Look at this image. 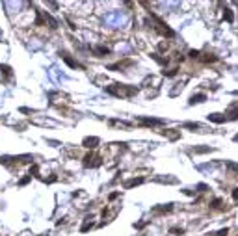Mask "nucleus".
<instances>
[{"label": "nucleus", "instance_id": "nucleus-4", "mask_svg": "<svg viewBox=\"0 0 238 236\" xmlns=\"http://www.w3.org/2000/svg\"><path fill=\"white\" fill-rule=\"evenodd\" d=\"M143 180L141 179H136V180H130V182H126V188H130V186H136V184H141Z\"/></svg>", "mask_w": 238, "mask_h": 236}, {"label": "nucleus", "instance_id": "nucleus-2", "mask_svg": "<svg viewBox=\"0 0 238 236\" xmlns=\"http://www.w3.org/2000/svg\"><path fill=\"white\" fill-rule=\"evenodd\" d=\"M162 121H158V119H143V125H160Z\"/></svg>", "mask_w": 238, "mask_h": 236}, {"label": "nucleus", "instance_id": "nucleus-6", "mask_svg": "<svg viewBox=\"0 0 238 236\" xmlns=\"http://www.w3.org/2000/svg\"><path fill=\"white\" fill-rule=\"evenodd\" d=\"M2 71H4V73H6V74H11V69H9V67H6V65H4V67H2Z\"/></svg>", "mask_w": 238, "mask_h": 236}, {"label": "nucleus", "instance_id": "nucleus-1", "mask_svg": "<svg viewBox=\"0 0 238 236\" xmlns=\"http://www.w3.org/2000/svg\"><path fill=\"white\" fill-rule=\"evenodd\" d=\"M125 20H126V17L121 11H115V13H110V15L106 17V24H110V26H121V24H125Z\"/></svg>", "mask_w": 238, "mask_h": 236}, {"label": "nucleus", "instance_id": "nucleus-5", "mask_svg": "<svg viewBox=\"0 0 238 236\" xmlns=\"http://www.w3.org/2000/svg\"><path fill=\"white\" fill-rule=\"evenodd\" d=\"M205 99V95H197V97H192V102H201Z\"/></svg>", "mask_w": 238, "mask_h": 236}, {"label": "nucleus", "instance_id": "nucleus-3", "mask_svg": "<svg viewBox=\"0 0 238 236\" xmlns=\"http://www.w3.org/2000/svg\"><path fill=\"white\" fill-rule=\"evenodd\" d=\"M97 141H99L97 138H88V140H86V145H88V147H95Z\"/></svg>", "mask_w": 238, "mask_h": 236}]
</instances>
